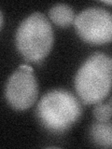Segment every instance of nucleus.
<instances>
[{
    "label": "nucleus",
    "mask_w": 112,
    "mask_h": 149,
    "mask_svg": "<svg viewBox=\"0 0 112 149\" xmlns=\"http://www.w3.org/2000/svg\"><path fill=\"white\" fill-rule=\"evenodd\" d=\"M112 88V58L96 52L78 70L75 90L86 104H96L108 95Z\"/></svg>",
    "instance_id": "f257e3e1"
},
{
    "label": "nucleus",
    "mask_w": 112,
    "mask_h": 149,
    "mask_svg": "<svg viewBox=\"0 0 112 149\" xmlns=\"http://www.w3.org/2000/svg\"><path fill=\"white\" fill-rule=\"evenodd\" d=\"M81 113L80 102L64 90L48 92L36 107V116L42 127L52 133H62L70 129L80 118Z\"/></svg>",
    "instance_id": "f03ea898"
},
{
    "label": "nucleus",
    "mask_w": 112,
    "mask_h": 149,
    "mask_svg": "<svg viewBox=\"0 0 112 149\" xmlns=\"http://www.w3.org/2000/svg\"><path fill=\"white\" fill-rule=\"evenodd\" d=\"M15 40L17 49L23 58L30 63H39L52 47V27L44 14L35 12L19 25Z\"/></svg>",
    "instance_id": "7ed1b4c3"
},
{
    "label": "nucleus",
    "mask_w": 112,
    "mask_h": 149,
    "mask_svg": "<svg viewBox=\"0 0 112 149\" xmlns=\"http://www.w3.org/2000/svg\"><path fill=\"white\" fill-rule=\"evenodd\" d=\"M74 24L79 37L87 43L102 45L112 41V13L102 8H89L79 12Z\"/></svg>",
    "instance_id": "20e7f679"
},
{
    "label": "nucleus",
    "mask_w": 112,
    "mask_h": 149,
    "mask_svg": "<svg viewBox=\"0 0 112 149\" xmlns=\"http://www.w3.org/2000/svg\"><path fill=\"white\" fill-rule=\"evenodd\" d=\"M38 86L34 72L19 69L14 72L5 88V98L13 109L26 110L35 104Z\"/></svg>",
    "instance_id": "39448f33"
},
{
    "label": "nucleus",
    "mask_w": 112,
    "mask_h": 149,
    "mask_svg": "<svg viewBox=\"0 0 112 149\" xmlns=\"http://www.w3.org/2000/svg\"><path fill=\"white\" fill-rule=\"evenodd\" d=\"M90 138L97 146L112 147V122L96 121L90 129Z\"/></svg>",
    "instance_id": "423d86ee"
},
{
    "label": "nucleus",
    "mask_w": 112,
    "mask_h": 149,
    "mask_svg": "<svg viewBox=\"0 0 112 149\" xmlns=\"http://www.w3.org/2000/svg\"><path fill=\"white\" fill-rule=\"evenodd\" d=\"M49 17L53 23L60 27L69 26L75 21L73 8L66 4H56L49 11Z\"/></svg>",
    "instance_id": "0eeeda50"
},
{
    "label": "nucleus",
    "mask_w": 112,
    "mask_h": 149,
    "mask_svg": "<svg viewBox=\"0 0 112 149\" xmlns=\"http://www.w3.org/2000/svg\"><path fill=\"white\" fill-rule=\"evenodd\" d=\"M93 116L97 121L106 122L109 121L112 118V109L109 104H101L98 102L93 108Z\"/></svg>",
    "instance_id": "6e6552de"
},
{
    "label": "nucleus",
    "mask_w": 112,
    "mask_h": 149,
    "mask_svg": "<svg viewBox=\"0 0 112 149\" xmlns=\"http://www.w3.org/2000/svg\"><path fill=\"white\" fill-rule=\"evenodd\" d=\"M0 18H1V28H2L3 27V24H4V17H3L2 12H0Z\"/></svg>",
    "instance_id": "1a4fd4ad"
},
{
    "label": "nucleus",
    "mask_w": 112,
    "mask_h": 149,
    "mask_svg": "<svg viewBox=\"0 0 112 149\" xmlns=\"http://www.w3.org/2000/svg\"><path fill=\"white\" fill-rule=\"evenodd\" d=\"M108 104H109V105H110V107H111V109H112V97L110 98V100H109V102H108Z\"/></svg>",
    "instance_id": "9d476101"
},
{
    "label": "nucleus",
    "mask_w": 112,
    "mask_h": 149,
    "mask_svg": "<svg viewBox=\"0 0 112 149\" xmlns=\"http://www.w3.org/2000/svg\"><path fill=\"white\" fill-rule=\"evenodd\" d=\"M105 4H108V5H112V1H103Z\"/></svg>",
    "instance_id": "9b49d317"
}]
</instances>
